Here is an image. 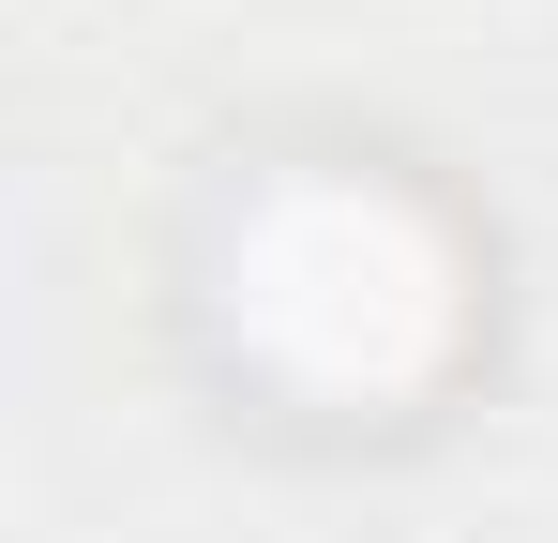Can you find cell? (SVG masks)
Masks as SVG:
<instances>
[{
	"label": "cell",
	"mask_w": 558,
	"mask_h": 543,
	"mask_svg": "<svg viewBox=\"0 0 558 543\" xmlns=\"http://www.w3.org/2000/svg\"><path fill=\"white\" fill-rule=\"evenodd\" d=\"M227 317L272 377L377 408V393L438 377V348L468 317V272L438 242V212L392 196V181H272L227 242Z\"/></svg>",
	"instance_id": "cell-1"
}]
</instances>
